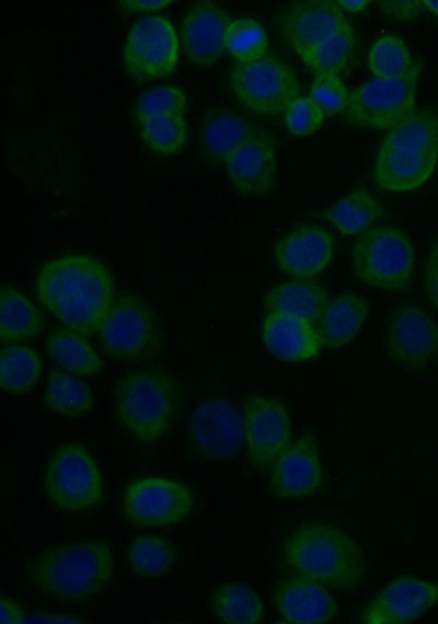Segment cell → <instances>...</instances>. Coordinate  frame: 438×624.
<instances>
[{
	"label": "cell",
	"mask_w": 438,
	"mask_h": 624,
	"mask_svg": "<svg viewBox=\"0 0 438 624\" xmlns=\"http://www.w3.org/2000/svg\"><path fill=\"white\" fill-rule=\"evenodd\" d=\"M230 18L224 8L209 0L194 2L181 23V42L186 60L198 68L216 65L227 51Z\"/></svg>",
	"instance_id": "cell-19"
},
{
	"label": "cell",
	"mask_w": 438,
	"mask_h": 624,
	"mask_svg": "<svg viewBox=\"0 0 438 624\" xmlns=\"http://www.w3.org/2000/svg\"><path fill=\"white\" fill-rule=\"evenodd\" d=\"M356 48L351 25L339 30L300 56L315 73L339 74L350 62Z\"/></svg>",
	"instance_id": "cell-34"
},
{
	"label": "cell",
	"mask_w": 438,
	"mask_h": 624,
	"mask_svg": "<svg viewBox=\"0 0 438 624\" xmlns=\"http://www.w3.org/2000/svg\"><path fill=\"white\" fill-rule=\"evenodd\" d=\"M41 375L38 354L22 344H8L0 354V386L11 394H25Z\"/></svg>",
	"instance_id": "cell-33"
},
{
	"label": "cell",
	"mask_w": 438,
	"mask_h": 624,
	"mask_svg": "<svg viewBox=\"0 0 438 624\" xmlns=\"http://www.w3.org/2000/svg\"><path fill=\"white\" fill-rule=\"evenodd\" d=\"M274 604L286 623L324 624L338 615L336 600L326 586L297 574L277 582Z\"/></svg>",
	"instance_id": "cell-22"
},
{
	"label": "cell",
	"mask_w": 438,
	"mask_h": 624,
	"mask_svg": "<svg viewBox=\"0 0 438 624\" xmlns=\"http://www.w3.org/2000/svg\"><path fill=\"white\" fill-rule=\"evenodd\" d=\"M172 0H124L118 2V9L126 14L154 12L169 7Z\"/></svg>",
	"instance_id": "cell-43"
},
{
	"label": "cell",
	"mask_w": 438,
	"mask_h": 624,
	"mask_svg": "<svg viewBox=\"0 0 438 624\" xmlns=\"http://www.w3.org/2000/svg\"><path fill=\"white\" fill-rule=\"evenodd\" d=\"M414 60L406 44L396 35H382L374 41L368 55L370 72L382 80L400 79L412 68Z\"/></svg>",
	"instance_id": "cell-35"
},
{
	"label": "cell",
	"mask_w": 438,
	"mask_h": 624,
	"mask_svg": "<svg viewBox=\"0 0 438 624\" xmlns=\"http://www.w3.org/2000/svg\"><path fill=\"white\" fill-rule=\"evenodd\" d=\"M383 344L395 366L423 372L438 356V321L420 305L394 304L384 319Z\"/></svg>",
	"instance_id": "cell-12"
},
{
	"label": "cell",
	"mask_w": 438,
	"mask_h": 624,
	"mask_svg": "<svg viewBox=\"0 0 438 624\" xmlns=\"http://www.w3.org/2000/svg\"><path fill=\"white\" fill-rule=\"evenodd\" d=\"M226 48L237 62L257 60L267 54L266 31L252 18L231 20L226 33Z\"/></svg>",
	"instance_id": "cell-37"
},
{
	"label": "cell",
	"mask_w": 438,
	"mask_h": 624,
	"mask_svg": "<svg viewBox=\"0 0 438 624\" xmlns=\"http://www.w3.org/2000/svg\"><path fill=\"white\" fill-rule=\"evenodd\" d=\"M383 215V206L362 186L338 198L322 212V217L344 235L366 232Z\"/></svg>",
	"instance_id": "cell-27"
},
{
	"label": "cell",
	"mask_w": 438,
	"mask_h": 624,
	"mask_svg": "<svg viewBox=\"0 0 438 624\" xmlns=\"http://www.w3.org/2000/svg\"><path fill=\"white\" fill-rule=\"evenodd\" d=\"M99 335L104 354L134 363L151 361L163 344L155 310L145 297L131 290L116 293Z\"/></svg>",
	"instance_id": "cell-6"
},
{
	"label": "cell",
	"mask_w": 438,
	"mask_h": 624,
	"mask_svg": "<svg viewBox=\"0 0 438 624\" xmlns=\"http://www.w3.org/2000/svg\"><path fill=\"white\" fill-rule=\"evenodd\" d=\"M422 284L428 300L438 310V257L429 253L425 262Z\"/></svg>",
	"instance_id": "cell-42"
},
{
	"label": "cell",
	"mask_w": 438,
	"mask_h": 624,
	"mask_svg": "<svg viewBox=\"0 0 438 624\" xmlns=\"http://www.w3.org/2000/svg\"><path fill=\"white\" fill-rule=\"evenodd\" d=\"M48 356L69 372L79 375L97 374L103 361L84 336L71 328L59 327L46 339Z\"/></svg>",
	"instance_id": "cell-29"
},
{
	"label": "cell",
	"mask_w": 438,
	"mask_h": 624,
	"mask_svg": "<svg viewBox=\"0 0 438 624\" xmlns=\"http://www.w3.org/2000/svg\"><path fill=\"white\" fill-rule=\"evenodd\" d=\"M178 38L169 19L151 14L129 28L123 50L125 71L136 81L171 76L178 63Z\"/></svg>",
	"instance_id": "cell-14"
},
{
	"label": "cell",
	"mask_w": 438,
	"mask_h": 624,
	"mask_svg": "<svg viewBox=\"0 0 438 624\" xmlns=\"http://www.w3.org/2000/svg\"><path fill=\"white\" fill-rule=\"evenodd\" d=\"M186 104V94L180 86L158 85L138 97L134 106V115L138 124L155 116L184 115Z\"/></svg>",
	"instance_id": "cell-38"
},
{
	"label": "cell",
	"mask_w": 438,
	"mask_h": 624,
	"mask_svg": "<svg viewBox=\"0 0 438 624\" xmlns=\"http://www.w3.org/2000/svg\"><path fill=\"white\" fill-rule=\"evenodd\" d=\"M229 83L245 108L264 116L284 113L300 96L293 69L269 53L254 61L235 62L229 73Z\"/></svg>",
	"instance_id": "cell-9"
},
{
	"label": "cell",
	"mask_w": 438,
	"mask_h": 624,
	"mask_svg": "<svg viewBox=\"0 0 438 624\" xmlns=\"http://www.w3.org/2000/svg\"><path fill=\"white\" fill-rule=\"evenodd\" d=\"M126 556L135 576L154 579L170 571L177 559V552L166 538L157 534H143L134 538L127 548Z\"/></svg>",
	"instance_id": "cell-32"
},
{
	"label": "cell",
	"mask_w": 438,
	"mask_h": 624,
	"mask_svg": "<svg viewBox=\"0 0 438 624\" xmlns=\"http://www.w3.org/2000/svg\"><path fill=\"white\" fill-rule=\"evenodd\" d=\"M324 470L313 434L298 437L270 465L268 490L277 499H300L321 490Z\"/></svg>",
	"instance_id": "cell-17"
},
{
	"label": "cell",
	"mask_w": 438,
	"mask_h": 624,
	"mask_svg": "<svg viewBox=\"0 0 438 624\" xmlns=\"http://www.w3.org/2000/svg\"><path fill=\"white\" fill-rule=\"evenodd\" d=\"M35 288L39 302L83 336L100 331L116 296L106 266L93 256L79 253L43 264Z\"/></svg>",
	"instance_id": "cell-1"
},
{
	"label": "cell",
	"mask_w": 438,
	"mask_h": 624,
	"mask_svg": "<svg viewBox=\"0 0 438 624\" xmlns=\"http://www.w3.org/2000/svg\"><path fill=\"white\" fill-rule=\"evenodd\" d=\"M349 25L336 1L331 0L292 3L278 21L284 41L299 57Z\"/></svg>",
	"instance_id": "cell-20"
},
{
	"label": "cell",
	"mask_w": 438,
	"mask_h": 624,
	"mask_svg": "<svg viewBox=\"0 0 438 624\" xmlns=\"http://www.w3.org/2000/svg\"><path fill=\"white\" fill-rule=\"evenodd\" d=\"M44 404L50 412L74 419L92 411L94 397L91 388L83 380L53 369L48 374Z\"/></svg>",
	"instance_id": "cell-30"
},
{
	"label": "cell",
	"mask_w": 438,
	"mask_h": 624,
	"mask_svg": "<svg viewBox=\"0 0 438 624\" xmlns=\"http://www.w3.org/2000/svg\"><path fill=\"white\" fill-rule=\"evenodd\" d=\"M145 143L155 153L173 155L181 152L187 141V123L184 115H163L139 123Z\"/></svg>",
	"instance_id": "cell-36"
},
{
	"label": "cell",
	"mask_w": 438,
	"mask_h": 624,
	"mask_svg": "<svg viewBox=\"0 0 438 624\" xmlns=\"http://www.w3.org/2000/svg\"><path fill=\"white\" fill-rule=\"evenodd\" d=\"M368 312V300L354 291H344L330 300L319 317L322 346L336 350L348 345L361 330Z\"/></svg>",
	"instance_id": "cell-25"
},
{
	"label": "cell",
	"mask_w": 438,
	"mask_h": 624,
	"mask_svg": "<svg viewBox=\"0 0 438 624\" xmlns=\"http://www.w3.org/2000/svg\"><path fill=\"white\" fill-rule=\"evenodd\" d=\"M328 294L326 289L310 279H293L272 287L264 297L270 313H283L314 322L321 316Z\"/></svg>",
	"instance_id": "cell-26"
},
{
	"label": "cell",
	"mask_w": 438,
	"mask_h": 624,
	"mask_svg": "<svg viewBox=\"0 0 438 624\" xmlns=\"http://www.w3.org/2000/svg\"><path fill=\"white\" fill-rule=\"evenodd\" d=\"M337 5L344 12L348 13H357L361 12L370 4L368 0H337Z\"/></svg>",
	"instance_id": "cell-46"
},
{
	"label": "cell",
	"mask_w": 438,
	"mask_h": 624,
	"mask_svg": "<svg viewBox=\"0 0 438 624\" xmlns=\"http://www.w3.org/2000/svg\"><path fill=\"white\" fill-rule=\"evenodd\" d=\"M309 96L326 115L344 113L349 100L343 80L335 73H315Z\"/></svg>",
	"instance_id": "cell-39"
},
{
	"label": "cell",
	"mask_w": 438,
	"mask_h": 624,
	"mask_svg": "<svg viewBox=\"0 0 438 624\" xmlns=\"http://www.w3.org/2000/svg\"><path fill=\"white\" fill-rule=\"evenodd\" d=\"M351 269L362 284L388 291H404L415 271V247L407 233L395 226L370 228L351 247Z\"/></svg>",
	"instance_id": "cell-7"
},
{
	"label": "cell",
	"mask_w": 438,
	"mask_h": 624,
	"mask_svg": "<svg viewBox=\"0 0 438 624\" xmlns=\"http://www.w3.org/2000/svg\"><path fill=\"white\" fill-rule=\"evenodd\" d=\"M23 623H85V621L74 614L36 611L26 612Z\"/></svg>",
	"instance_id": "cell-44"
},
{
	"label": "cell",
	"mask_w": 438,
	"mask_h": 624,
	"mask_svg": "<svg viewBox=\"0 0 438 624\" xmlns=\"http://www.w3.org/2000/svg\"><path fill=\"white\" fill-rule=\"evenodd\" d=\"M43 487L48 501L65 512L89 511L104 499L99 465L80 442H67L50 454L44 470Z\"/></svg>",
	"instance_id": "cell-8"
},
{
	"label": "cell",
	"mask_w": 438,
	"mask_h": 624,
	"mask_svg": "<svg viewBox=\"0 0 438 624\" xmlns=\"http://www.w3.org/2000/svg\"><path fill=\"white\" fill-rule=\"evenodd\" d=\"M377 4L383 15L399 22L415 21L424 8L419 0H385Z\"/></svg>",
	"instance_id": "cell-41"
},
{
	"label": "cell",
	"mask_w": 438,
	"mask_h": 624,
	"mask_svg": "<svg viewBox=\"0 0 438 624\" xmlns=\"http://www.w3.org/2000/svg\"><path fill=\"white\" fill-rule=\"evenodd\" d=\"M283 558L293 574L344 592L362 586L368 573L360 544L331 523L309 521L296 527L284 542Z\"/></svg>",
	"instance_id": "cell-4"
},
{
	"label": "cell",
	"mask_w": 438,
	"mask_h": 624,
	"mask_svg": "<svg viewBox=\"0 0 438 624\" xmlns=\"http://www.w3.org/2000/svg\"><path fill=\"white\" fill-rule=\"evenodd\" d=\"M334 236L318 224L298 227L274 246L278 267L297 279H311L325 270L333 257Z\"/></svg>",
	"instance_id": "cell-21"
},
{
	"label": "cell",
	"mask_w": 438,
	"mask_h": 624,
	"mask_svg": "<svg viewBox=\"0 0 438 624\" xmlns=\"http://www.w3.org/2000/svg\"><path fill=\"white\" fill-rule=\"evenodd\" d=\"M183 406L182 381L164 367L129 369L114 388V418L120 430L141 447L154 446L168 437Z\"/></svg>",
	"instance_id": "cell-2"
},
{
	"label": "cell",
	"mask_w": 438,
	"mask_h": 624,
	"mask_svg": "<svg viewBox=\"0 0 438 624\" xmlns=\"http://www.w3.org/2000/svg\"><path fill=\"white\" fill-rule=\"evenodd\" d=\"M224 166L239 194L251 198L269 196L276 189L278 177L275 137L264 128H255L232 150Z\"/></svg>",
	"instance_id": "cell-16"
},
{
	"label": "cell",
	"mask_w": 438,
	"mask_h": 624,
	"mask_svg": "<svg viewBox=\"0 0 438 624\" xmlns=\"http://www.w3.org/2000/svg\"><path fill=\"white\" fill-rule=\"evenodd\" d=\"M114 574L112 545L103 540L50 544L28 563V582L56 603H87L108 587Z\"/></svg>",
	"instance_id": "cell-3"
},
{
	"label": "cell",
	"mask_w": 438,
	"mask_h": 624,
	"mask_svg": "<svg viewBox=\"0 0 438 624\" xmlns=\"http://www.w3.org/2000/svg\"><path fill=\"white\" fill-rule=\"evenodd\" d=\"M245 442L243 414L228 396L201 400L188 419V444L194 457L224 461L235 457Z\"/></svg>",
	"instance_id": "cell-13"
},
{
	"label": "cell",
	"mask_w": 438,
	"mask_h": 624,
	"mask_svg": "<svg viewBox=\"0 0 438 624\" xmlns=\"http://www.w3.org/2000/svg\"><path fill=\"white\" fill-rule=\"evenodd\" d=\"M0 623H23L25 611L21 604L9 596L1 594L0 600Z\"/></svg>",
	"instance_id": "cell-45"
},
{
	"label": "cell",
	"mask_w": 438,
	"mask_h": 624,
	"mask_svg": "<svg viewBox=\"0 0 438 624\" xmlns=\"http://www.w3.org/2000/svg\"><path fill=\"white\" fill-rule=\"evenodd\" d=\"M438 163V113L416 109L383 138L373 163L376 185L388 193L423 186Z\"/></svg>",
	"instance_id": "cell-5"
},
{
	"label": "cell",
	"mask_w": 438,
	"mask_h": 624,
	"mask_svg": "<svg viewBox=\"0 0 438 624\" xmlns=\"http://www.w3.org/2000/svg\"><path fill=\"white\" fill-rule=\"evenodd\" d=\"M438 604V581L403 575L391 580L361 609L366 624H404L418 620Z\"/></svg>",
	"instance_id": "cell-18"
},
{
	"label": "cell",
	"mask_w": 438,
	"mask_h": 624,
	"mask_svg": "<svg viewBox=\"0 0 438 624\" xmlns=\"http://www.w3.org/2000/svg\"><path fill=\"white\" fill-rule=\"evenodd\" d=\"M428 253L435 255L436 257H438V236H437V238L434 240V242L431 243Z\"/></svg>",
	"instance_id": "cell-48"
},
{
	"label": "cell",
	"mask_w": 438,
	"mask_h": 624,
	"mask_svg": "<svg viewBox=\"0 0 438 624\" xmlns=\"http://www.w3.org/2000/svg\"><path fill=\"white\" fill-rule=\"evenodd\" d=\"M422 3L425 9L438 16V0H423Z\"/></svg>",
	"instance_id": "cell-47"
},
{
	"label": "cell",
	"mask_w": 438,
	"mask_h": 624,
	"mask_svg": "<svg viewBox=\"0 0 438 624\" xmlns=\"http://www.w3.org/2000/svg\"><path fill=\"white\" fill-rule=\"evenodd\" d=\"M242 414L249 461L254 469L264 470L291 442L288 412L276 398L249 394Z\"/></svg>",
	"instance_id": "cell-15"
},
{
	"label": "cell",
	"mask_w": 438,
	"mask_h": 624,
	"mask_svg": "<svg viewBox=\"0 0 438 624\" xmlns=\"http://www.w3.org/2000/svg\"><path fill=\"white\" fill-rule=\"evenodd\" d=\"M44 328V319L37 308L19 290L1 286L0 337L2 343H14L35 336Z\"/></svg>",
	"instance_id": "cell-31"
},
{
	"label": "cell",
	"mask_w": 438,
	"mask_h": 624,
	"mask_svg": "<svg viewBox=\"0 0 438 624\" xmlns=\"http://www.w3.org/2000/svg\"><path fill=\"white\" fill-rule=\"evenodd\" d=\"M215 619L226 624H256L263 621L264 610L258 593L243 582H224L210 596Z\"/></svg>",
	"instance_id": "cell-28"
},
{
	"label": "cell",
	"mask_w": 438,
	"mask_h": 624,
	"mask_svg": "<svg viewBox=\"0 0 438 624\" xmlns=\"http://www.w3.org/2000/svg\"><path fill=\"white\" fill-rule=\"evenodd\" d=\"M325 113L310 97L299 96L284 112V122L290 134L306 137L318 131L323 122Z\"/></svg>",
	"instance_id": "cell-40"
},
{
	"label": "cell",
	"mask_w": 438,
	"mask_h": 624,
	"mask_svg": "<svg viewBox=\"0 0 438 624\" xmlns=\"http://www.w3.org/2000/svg\"><path fill=\"white\" fill-rule=\"evenodd\" d=\"M255 128L246 117L232 108L219 105L207 107L198 128L200 161L208 167L220 166Z\"/></svg>",
	"instance_id": "cell-23"
},
{
	"label": "cell",
	"mask_w": 438,
	"mask_h": 624,
	"mask_svg": "<svg viewBox=\"0 0 438 624\" xmlns=\"http://www.w3.org/2000/svg\"><path fill=\"white\" fill-rule=\"evenodd\" d=\"M193 508L194 496L189 487L166 476H139L123 492V516L136 528L175 525L186 520Z\"/></svg>",
	"instance_id": "cell-11"
},
{
	"label": "cell",
	"mask_w": 438,
	"mask_h": 624,
	"mask_svg": "<svg viewBox=\"0 0 438 624\" xmlns=\"http://www.w3.org/2000/svg\"><path fill=\"white\" fill-rule=\"evenodd\" d=\"M420 62L414 60L408 72L392 80L373 79L349 93L344 112L346 120L370 130H390L415 111Z\"/></svg>",
	"instance_id": "cell-10"
},
{
	"label": "cell",
	"mask_w": 438,
	"mask_h": 624,
	"mask_svg": "<svg viewBox=\"0 0 438 624\" xmlns=\"http://www.w3.org/2000/svg\"><path fill=\"white\" fill-rule=\"evenodd\" d=\"M261 335L269 353L288 362L314 359L323 347L311 322L283 313L268 312L262 321Z\"/></svg>",
	"instance_id": "cell-24"
}]
</instances>
